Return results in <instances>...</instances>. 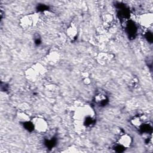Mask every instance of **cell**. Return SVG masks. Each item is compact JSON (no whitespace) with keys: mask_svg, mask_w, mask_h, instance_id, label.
Masks as SVG:
<instances>
[{"mask_svg":"<svg viewBox=\"0 0 153 153\" xmlns=\"http://www.w3.org/2000/svg\"><path fill=\"white\" fill-rule=\"evenodd\" d=\"M74 118L76 121V129L79 131H83L94 124V112L90 106L84 105L75 111Z\"/></svg>","mask_w":153,"mask_h":153,"instance_id":"1","label":"cell"},{"mask_svg":"<svg viewBox=\"0 0 153 153\" xmlns=\"http://www.w3.org/2000/svg\"><path fill=\"white\" fill-rule=\"evenodd\" d=\"M39 17L38 14L33 13L23 16L19 21L20 25L24 29H28L37 25Z\"/></svg>","mask_w":153,"mask_h":153,"instance_id":"2","label":"cell"},{"mask_svg":"<svg viewBox=\"0 0 153 153\" xmlns=\"http://www.w3.org/2000/svg\"><path fill=\"white\" fill-rule=\"evenodd\" d=\"M33 124L34 130L39 133H43L47 131L48 125L47 121L41 117H34L30 119Z\"/></svg>","mask_w":153,"mask_h":153,"instance_id":"3","label":"cell"},{"mask_svg":"<svg viewBox=\"0 0 153 153\" xmlns=\"http://www.w3.org/2000/svg\"><path fill=\"white\" fill-rule=\"evenodd\" d=\"M139 25L145 29L150 27L153 23V14L152 13H146L139 16L138 18Z\"/></svg>","mask_w":153,"mask_h":153,"instance_id":"4","label":"cell"},{"mask_svg":"<svg viewBox=\"0 0 153 153\" xmlns=\"http://www.w3.org/2000/svg\"><path fill=\"white\" fill-rule=\"evenodd\" d=\"M25 74L26 78L29 81L32 82L36 81L39 79V78L41 75H42L34 65L32 66L31 67L26 69L25 72Z\"/></svg>","mask_w":153,"mask_h":153,"instance_id":"5","label":"cell"},{"mask_svg":"<svg viewBox=\"0 0 153 153\" xmlns=\"http://www.w3.org/2000/svg\"><path fill=\"white\" fill-rule=\"evenodd\" d=\"M132 143V138L131 137L126 133H124L120 136L118 141L117 144L120 145L122 147H123L124 149L127 148L130 146Z\"/></svg>","mask_w":153,"mask_h":153,"instance_id":"6","label":"cell"},{"mask_svg":"<svg viewBox=\"0 0 153 153\" xmlns=\"http://www.w3.org/2000/svg\"><path fill=\"white\" fill-rule=\"evenodd\" d=\"M47 59L48 63L51 65H56L59 62L60 59V56L57 51H52L47 54Z\"/></svg>","mask_w":153,"mask_h":153,"instance_id":"7","label":"cell"},{"mask_svg":"<svg viewBox=\"0 0 153 153\" xmlns=\"http://www.w3.org/2000/svg\"><path fill=\"white\" fill-rule=\"evenodd\" d=\"M113 57L114 56L112 54L107 53H100L97 56V60L100 64L104 65L111 61Z\"/></svg>","mask_w":153,"mask_h":153,"instance_id":"8","label":"cell"},{"mask_svg":"<svg viewBox=\"0 0 153 153\" xmlns=\"http://www.w3.org/2000/svg\"><path fill=\"white\" fill-rule=\"evenodd\" d=\"M102 19L103 23V27H104L106 29H107L109 27H111L114 22L113 15L110 13H105L102 15Z\"/></svg>","mask_w":153,"mask_h":153,"instance_id":"9","label":"cell"},{"mask_svg":"<svg viewBox=\"0 0 153 153\" xmlns=\"http://www.w3.org/2000/svg\"><path fill=\"white\" fill-rule=\"evenodd\" d=\"M66 35L72 40L75 39L78 35V29L74 23H71L66 29Z\"/></svg>","mask_w":153,"mask_h":153,"instance_id":"10","label":"cell"},{"mask_svg":"<svg viewBox=\"0 0 153 153\" xmlns=\"http://www.w3.org/2000/svg\"><path fill=\"white\" fill-rule=\"evenodd\" d=\"M145 119L146 117L143 115H136L131 118L130 123L134 127L136 128H139L144 123H145Z\"/></svg>","mask_w":153,"mask_h":153,"instance_id":"11","label":"cell"},{"mask_svg":"<svg viewBox=\"0 0 153 153\" xmlns=\"http://www.w3.org/2000/svg\"><path fill=\"white\" fill-rule=\"evenodd\" d=\"M106 101H107V97L105 94L102 93H99L97 94L94 97V102L96 103L98 105H102L105 104Z\"/></svg>","mask_w":153,"mask_h":153,"instance_id":"12","label":"cell"},{"mask_svg":"<svg viewBox=\"0 0 153 153\" xmlns=\"http://www.w3.org/2000/svg\"><path fill=\"white\" fill-rule=\"evenodd\" d=\"M17 118L19 122L22 123H25L26 122L30 121V118L28 115H27L23 111H19L17 114Z\"/></svg>","mask_w":153,"mask_h":153,"instance_id":"13","label":"cell"},{"mask_svg":"<svg viewBox=\"0 0 153 153\" xmlns=\"http://www.w3.org/2000/svg\"><path fill=\"white\" fill-rule=\"evenodd\" d=\"M82 82L85 85H89L91 83V79L89 77L82 78Z\"/></svg>","mask_w":153,"mask_h":153,"instance_id":"14","label":"cell"},{"mask_svg":"<svg viewBox=\"0 0 153 153\" xmlns=\"http://www.w3.org/2000/svg\"><path fill=\"white\" fill-rule=\"evenodd\" d=\"M137 82H138V81H137V79L136 78H133V79H132L131 81H130V84H131V87H134V86L136 85L137 84Z\"/></svg>","mask_w":153,"mask_h":153,"instance_id":"15","label":"cell"},{"mask_svg":"<svg viewBox=\"0 0 153 153\" xmlns=\"http://www.w3.org/2000/svg\"><path fill=\"white\" fill-rule=\"evenodd\" d=\"M81 76H82V78L89 77V74L87 72H85H85H82L81 73Z\"/></svg>","mask_w":153,"mask_h":153,"instance_id":"16","label":"cell"}]
</instances>
